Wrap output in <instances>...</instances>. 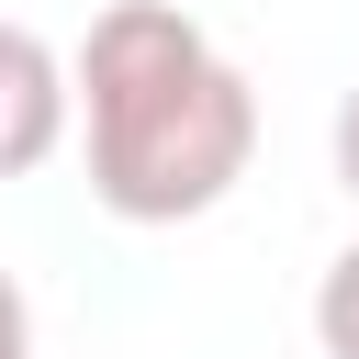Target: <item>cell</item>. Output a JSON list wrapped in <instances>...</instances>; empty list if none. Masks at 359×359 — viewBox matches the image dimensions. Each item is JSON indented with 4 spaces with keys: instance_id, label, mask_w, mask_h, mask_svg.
Masks as SVG:
<instances>
[{
    "instance_id": "1",
    "label": "cell",
    "mask_w": 359,
    "mask_h": 359,
    "mask_svg": "<svg viewBox=\"0 0 359 359\" xmlns=\"http://www.w3.org/2000/svg\"><path fill=\"white\" fill-rule=\"evenodd\" d=\"M67 112H90V191L123 224H191L258 157V90L180 0H112L79 34Z\"/></svg>"
},
{
    "instance_id": "2",
    "label": "cell",
    "mask_w": 359,
    "mask_h": 359,
    "mask_svg": "<svg viewBox=\"0 0 359 359\" xmlns=\"http://www.w3.org/2000/svg\"><path fill=\"white\" fill-rule=\"evenodd\" d=\"M67 146V56L34 22H0V180L45 168Z\"/></svg>"
},
{
    "instance_id": "3",
    "label": "cell",
    "mask_w": 359,
    "mask_h": 359,
    "mask_svg": "<svg viewBox=\"0 0 359 359\" xmlns=\"http://www.w3.org/2000/svg\"><path fill=\"white\" fill-rule=\"evenodd\" d=\"M314 337H325V359H359V247L314 280Z\"/></svg>"
},
{
    "instance_id": "4",
    "label": "cell",
    "mask_w": 359,
    "mask_h": 359,
    "mask_svg": "<svg viewBox=\"0 0 359 359\" xmlns=\"http://www.w3.org/2000/svg\"><path fill=\"white\" fill-rule=\"evenodd\" d=\"M0 359H34V314H22V280L0 269Z\"/></svg>"
},
{
    "instance_id": "5",
    "label": "cell",
    "mask_w": 359,
    "mask_h": 359,
    "mask_svg": "<svg viewBox=\"0 0 359 359\" xmlns=\"http://www.w3.org/2000/svg\"><path fill=\"white\" fill-rule=\"evenodd\" d=\"M337 180H348V191H359V90H348V101H337Z\"/></svg>"
}]
</instances>
